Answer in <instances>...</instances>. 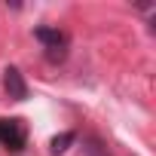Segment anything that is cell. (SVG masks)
Returning <instances> with one entry per match:
<instances>
[{
	"label": "cell",
	"mask_w": 156,
	"mask_h": 156,
	"mask_svg": "<svg viewBox=\"0 0 156 156\" xmlns=\"http://www.w3.org/2000/svg\"><path fill=\"white\" fill-rule=\"evenodd\" d=\"M34 40H40V43H43L46 58H49L52 64H58V61H64V58H67V37H64L58 28L40 25V28H34Z\"/></svg>",
	"instance_id": "cell-1"
},
{
	"label": "cell",
	"mask_w": 156,
	"mask_h": 156,
	"mask_svg": "<svg viewBox=\"0 0 156 156\" xmlns=\"http://www.w3.org/2000/svg\"><path fill=\"white\" fill-rule=\"evenodd\" d=\"M25 141H28V129H25V122L22 119H0V144H3L6 150H12V153H19L22 147H25Z\"/></svg>",
	"instance_id": "cell-2"
},
{
	"label": "cell",
	"mask_w": 156,
	"mask_h": 156,
	"mask_svg": "<svg viewBox=\"0 0 156 156\" xmlns=\"http://www.w3.org/2000/svg\"><path fill=\"white\" fill-rule=\"evenodd\" d=\"M3 89H6V95L12 98V101H25L28 98V83H25V76H22V70L19 67H6L3 70Z\"/></svg>",
	"instance_id": "cell-3"
},
{
	"label": "cell",
	"mask_w": 156,
	"mask_h": 156,
	"mask_svg": "<svg viewBox=\"0 0 156 156\" xmlns=\"http://www.w3.org/2000/svg\"><path fill=\"white\" fill-rule=\"evenodd\" d=\"M73 141H76V135H73V132H61V135H55V138L49 141V153H52V156H58V153H64Z\"/></svg>",
	"instance_id": "cell-4"
},
{
	"label": "cell",
	"mask_w": 156,
	"mask_h": 156,
	"mask_svg": "<svg viewBox=\"0 0 156 156\" xmlns=\"http://www.w3.org/2000/svg\"><path fill=\"white\" fill-rule=\"evenodd\" d=\"M86 156H110V153H107V147L101 144V138L92 135V138H86Z\"/></svg>",
	"instance_id": "cell-5"
}]
</instances>
